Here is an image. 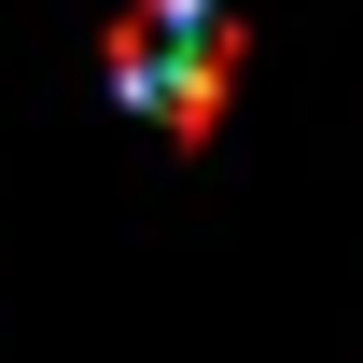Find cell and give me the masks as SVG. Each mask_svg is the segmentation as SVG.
Instances as JSON below:
<instances>
[{
	"label": "cell",
	"mask_w": 363,
	"mask_h": 363,
	"mask_svg": "<svg viewBox=\"0 0 363 363\" xmlns=\"http://www.w3.org/2000/svg\"><path fill=\"white\" fill-rule=\"evenodd\" d=\"M196 28H210V0H140L126 28H112V98H154L182 70V43H196Z\"/></svg>",
	"instance_id": "1"
}]
</instances>
